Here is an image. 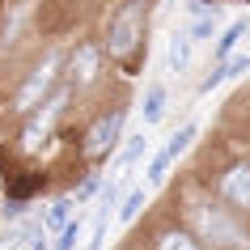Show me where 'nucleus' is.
Returning a JSON list of instances; mask_svg holds the SVG:
<instances>
[{"mask_svg":"<svg viewBox=\"0 0 250 250\" xmlns=\"http://www.w3.org/2000/svg\"><path fill=\"white\" fill-rule=\"evenodd\" d=\"M166 60H170L174 72H183L187 60H191V34H174V39H170V51H166Z\"/></svg>","mask_w":250,"mask_h":250,"instance_id":"obj_10","label":"nucleus"},{"mask_svg":"<svg viewBox=\"0 0 250 250\" xmlns=\"http://www.w3.org/2000/svg\"><path fill=\"white\" fill-rule=\"evenodd\" d=\"M246 30H250V21H233V26H229V30L221 34V42H216V55L225 60V55H229V51L237 47V42H242V34H246Z\"/></svg>","mask_w":250,"mask_h":250,"instance_id":"obj_12","label":"nucleus"},{"mask_svg":"<svg viewBox=\"0 0 250 250\" xmlns=\"http://www.w3.org/2000/svg\"><path fill=\"white\" fill-rule=\"evenodd\" d=\"M98 64H102V55H98V47H77V55H72V77L81 81V85H89L93 77H98Z\"/></svg>","mask_w":250,"mask_h":250,"instance_id":"obj_8","label":"nucleus"},{"mask_svg":"<svg viewBox=\"0 0 250 250\" xmlns=\"http://www.w3.org/2000/svg\"><path fill=\"white\" fill-rule=\"evenodd\" d=\"M64 98H68L64 89L55 93V98H47V102H42V110L26 123V132H21V145H26V153H34V148L47 145V136H51L55 119H60V110H64Z\"/></svg>","mask_w":250,"mask_h":250,"instance_id":"obj_4","label":"nucleus"},{"mask_svg":"<svg viewBox=\"0 0 250 250\" xmlns=\"http://www.w3.org/2000/svg\"><path fill=\"white\" fill-rule=\"evenodd\" d=\"M34 250H47V246H42V242H34Z\"/></svg>","mask_w":250,"mask_h":250,"instance_id":"obj_20","label":"nucleus"},{"mask_svg":"<svg viewBox=\"0 0 250 250\" xmlns=\"http://www.w3.org/2000/svg\"><path fill=\"white\" fill-rule=\"evenodd\" d=\"M157 250H204V246H199V242H191L187 233H161Z\"/></svg>","mask_w":250,"mask_h":250,"instance_id":"obj_14","label":"nucleus"},{"mask_svg":"<svg viewBox=\"0 0 250 250\" xmlns=\"http://www.w3.org/2000/svg\"><path fill=\"white\" fill-rule=\"evenodd\" d=\"M81 242V221H68L64 229H60V242H55V250H77Z\"/></svg>","mask_w":250,"mask_h":250,"instance_id":"obj_16","label":"nucleus"},{"mask_svg":"<svg viewBox=\"0 0 250 250\" xmlns=\"http://www.w3.org/2000/svg\"><path fill=\"white\" fill-rule=\"evenodd\" d=\"M140 148H145V136H132V145L123 148V157H119V170H127V166L140 157Z\"/></svg>","mask_w":250,"mask_h":250,"instance_id":"obj_17","label":"nucleus"},{"mask_svg":"<svg viewBox=\"0 0 250 250\" xmlns=\"http://www.w3.org/2000/svg\"><path fill=\"white\" fill-rule=\"evenodd\" d=\"M221 195L233 204V208L250 212V166H233V170L221 178Z\"/></svg>","mask_w":250,"mask_h":250,"instance_id":"obj_7","label":"nucleus"},{"mask_svg":"<svg viewBox=\"0 0 250 250\" xmlns=\"http://www.w3.org/2000/svg\"><path fill=\"white\" fill-rule=\"evenodd\" d=\"M208 34H212V17H204V21L191 26V42H195V39H208Z\"/></svg>","mask_w":250,"mask_h":250,"instance_id":"obj_18","label":"nucleus"},{"mask_svg":"<svg viewBox=\"0 0 250 250\" xmlns=\"http://www.w3.org/2000/svg\"><path fill=\"white\" fill-rule=\"evenodd\" d=\"M246 68H250V55H242V60H229V64H221V68H216V72H212L208 81H204V85H199V89H204V93H212L216 85H221V81L237 77V72H246Z\"/></svg>","mask_w":250,"mask_h":250,"instance_id":"obj_9","label":"nucleus"},{"mask_svg":"<svg viewBox=\"0 0 250 250\" xmlns=\"http://www.w3.org/2000/svg\"><path fill=\"white\" fill-rule=\"evenodd\" d=\"M93 187H98V178H89V183L81 187V195H77V204H81V199H89V195H93Z\"/></svg>","mask_w":250,"mask_h":250,"instance_id":"obj_19","label":"nucleus"},{"mask_svg":"<svg viewBox=\"0 0 250 250\" xmlns=\"http://www.w3.org/2000/svg\"><path fill=\"white\" fill-rule=\"evenodd\" d=\"M68 212H72V199H55L51 212H47V225H51V229H64V225H68Z\"/></svg>","mask_w":250,"mask_h":250,"instance_id":"obj_15","label":"nucleus"},{"mask_svg":"<svg viewBox=\"0 0 250 250\" xmlns=\"http://www.w3.org/2000/svg\"><path fill=\"white\" fill-rule=\"evenodd\" d=\"M119 132H123V110L102 115L89 127V136H85V157H106V153L119 145Z\"/></svg>","mask_w":250,"mask_h":250,"instance_id":"obj_6","label":"nucleus"},{"mask_svg":"<svg viewBox=\"0 0 250 250\" xmlns=\"http://www.w3.org/2000/svg\"><path fill=\"white\" fill-rule=\"evenodd\" d=\"M161 115H166V89H161V85H148V93H145V123H157Z\"/></svg>","mask_w":250,"mask_h":250,"instance_id":"obj_11","label":"nucleus"},{"mask_svg":"<svg viewBox=\"0 0 250 250\" xmlns=\"http://www.w3.org/2000/svg\"><path fill=\"white\" fill-rule=\"evenodd\" d=\"M106 39H110V55H127L136 42L145 39V4H140V0H127V4L110 17Z\"/></svg>","mask_w":250,"mask_h":250,"instance_id":"obj_2","label":"nucleus"},{"mask_svg":"<svg viewBox=\"0 0 250 250\" xmlns=\"http://www.w3.org/2000/svg\"><path fill=\"white\" fill-rule=\"evenodd\" d=\"M191 221H195V229L204 233V242H212L216 250H246V233H242V225H237L225 208L199 204V208H191Z\"/></svg>","mask_w":250,"mask_h":250,"instance_id":"obj_1","label":"nucleus"},{"mask_svg":"<svg viewBox=\"0 0 250 250\" xmlns=\"http://www.w3.org/2000/svg\"><path fill=\"white\" fill-rule=\"evenodd\" d=\"M140 208H145V187H136L132 195L123 199V208H119V221H123V225L136 221V212H140Z\"/></svg>","mask_w":250,"mask_h":250,"instance_id":"obj_13","label":"nucleus"},{"mask_svg":"<svg viewBox=\"0 0 250 250\" xmlns=\"http://www.w3.org/2000/svg\"><path fill=\"white\" fill-rule=\"evenodd\" d=\"M55 72H60V55H47V60L30 72V81L17 89V102H13L17 115H30L34 106H42V98H47V93H51V85H55Z\"/></svg>","mask_w":250,"mask_h":250,"instance_id":"obj_3","label":"nucleus"},{"mask_svg":"<svg viewBox=\"0 0 250 250\" xmlns=\"http://www.w3.org/2000/svg\"><path fill=\"white\" fill-rule=\"evenodd\" d=\"M191 140H195V123H183V127H178V132L166 140V148H161L157 157L148 161V183H161V178L170 174V166L187 153V145H191Z\"/></svg>","mask_w":250,"mask_h":250,"instance_id":"obj_5","label":"nucleus"}]
</instances>
